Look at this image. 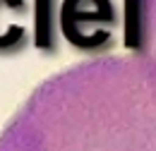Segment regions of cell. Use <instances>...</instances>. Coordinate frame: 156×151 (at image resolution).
Wrapping results in <instances>:
<instances>
[{"label": "cell", "instance_id": "cell-1", "mask_svg": "<svg viewBox=\"0 0 156 151\" xmlns=\"http://www.w3.org/2000/svg\"><path fill=\"white\" fill-rule=\"evenodd\" d=\"M0 151H156V58L96 55L48 75L0 127Z\"/></svg>", "mask_w": 156, "mask_h": 151}, {"label": "cell", "instance_id": "cell-2", "mask_svg": "<svg viewBox=\"0 0 156 151\" xmlns=\"http://www.w3.org/2000/svg\"><path fill=\"white\" fill-rule=\"evenodd\" d=\"M58 24L72 48L96 58L111 48L120 19L113 0H62Z\"/></svg>", "mask_w": 156, "mask_h": 151}, {"label": "cell", "instance_id": "cell-3", "mask_svg": "<svg viewBox=\"0 0 156 151\" xmlns=\"http://www.w3.org/2000/svg\"><path fill=\"white\" fill-rule=\"evenodd\" d=\"M125 53L156 58V0H122Z\"/></svg>", "mask_w": 156, "mask_h": 151}, {"label": "cell", "instance_id": "cell-4", "mask_svg": "<svg viewBox=\"0 0 156 151\" xmlns=\"http://www.w3.org/2000/svg\"><path fill=\"white\" fill-rule=\"evenodd\" d=\"M29 7L24 0H0V55H15L29 43Z\"/></svg>", "mask_w": 156, "mask_h": 151}]
</instances>
